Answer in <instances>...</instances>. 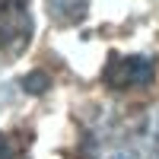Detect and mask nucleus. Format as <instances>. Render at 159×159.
<instances>
[{
    "instance_id": "f257e3e1",
    "label": "nucleus",
    "mask_w": 159,
    "mask_h": 159,
    "mask_svg": "<svg viewBox=\"0 0 159 159\" xmlns=\"http://www.w3.org/2000/svg\"><path fill=\"white\" fill-rule=\"evenodd\" d=\"M83 159H159V111L99 118L83 137Z\"/></svg>"
},
{
    "instance_id": "f03ea898",
    "label": "nucleus",
    "mask_w": 159,
    "mask_h": 159,
    "mask_svg": "<svg viewBox=\"0 0 159 159\" xmlns=\"http://www.w3.org/2000/svg\"><path fill=\"white\" fill-rule=\"evenodd\" d=\"M32 16L25 0H0V67L13 64L32 38Z\"/></svg>"
},
{
    "instance_id": "7ed1b4c3",
    "label": "nucleus",
    "mask_w": 159,
    "mask_h": 159,
    "mask_svg": "<svg viewBox=\"0 0 159 159\" xmlns=\"http://www.w3.org/2000/svg\"><path fill=\"white\" fill-rule=\"evenodd\" d=\"M105 86L115 92H127V89H147L156 80V61L147 54H111L105 64Z\"/></svg>"
},
{
    "instance_id": "20e7f679",
    "label": "nucleus",
    "mask_w": 159,
    "mask_h": 159,
    "mask_svg": "<svg viewBox=\"0 0 159 159\" xmlns=\"http://www.w3.org/2000/svg\"><path fill=\"white\" fill-rule=\"evenodd\" d=\"M45 13L54 25H80L89 13V0H45Z\"/></svg>"
},
{
    "instance_id": "39448f33",
    "label": "nucleus",
    "mask_w": 159,
    "mask_h": 159,
    "mask_svg": "<svg viewBox=\"0 0 159 159\" xmlns=\"http://www.w3.org/2000/svg\"><path fill=\"white\" fill-rule=\"evenodd\" d=\"M0 159H10V143L0 137Z\"/></svg>"
}]
</instances>
